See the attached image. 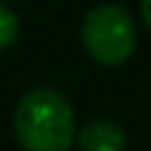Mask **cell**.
<instances>
[{"label": "cell", "mask_w": 151, "mask_h": 151, "mask_svg": "<svg viewBox=\"0 0 151 151\" xmlns=\"http://www.w3.org/2000/svg\"><path fill=\"white\" fill-rule=\"evenodd\" d=\"M138 11H141V19L146 21V27H149V29H151V0H143Z\"/></svg>", "instance_id": "cell-5"}, {"label": "cell", "mask_w": 151, "mask_h": 151, "mask_svg": "<svg viewBox=\"0 0 151 151\" xmlns=\"http://www.w3.org/2000/svg\"><path fill=\"white\" fill-rule=\"evenodd\" d=\"M19 37V16L0 3V50L11 48Z\"/></svg>", "instance_id": "cell-4"}, {"label": "cell", "mask_w": 151, "mask_h": 151, "mask_svg": "<svg viewBox=\"0 0 151 151\" xmlns=\"http://www.w3.org/2000/svg\"><path fill=\"white\" fill-rule=\"evenodd\" d=\"M13 135L24 151H69L74 141V109L58 90L35 88L13 109Z\"/></svg>", "instance_id": "cell-1"}, {"label": "cell", "mask_w": 151, "mask_h": 151, "mask_svg": "<svg viewBox=\"0 0 151 151\" xmlns=\"http://www.w3.org/2000/svg\"><path fill=\"white\" fill-rule=\"evenodd\" d=\"M77 146L80 151H125L127 135L114 119H93L80 127Z\"/></svg>", "instance_id": "cell-3"}, {"label": "cell", "mask_w": 151, "mask_h": 151, "mask_svg": "<svg viewBox=\"0 0 151 151\" xmlns=\"http://www.w3.org/2000/svg\"><path fill=\"white\" fill-rule=\"evenodd\" d=\"M138 35L133 16L117 3H101L82 21V45L101 66H119L135 50Z\"/></svg>", "instance_id": "cell-2"}]
</instances>
